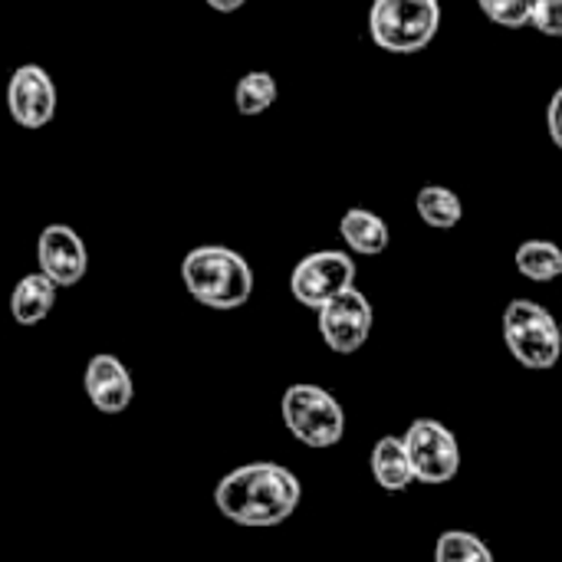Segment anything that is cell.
<instances>
[{
	"instance_id": "cell-12",
	"label": "cell",
	"mask_w": 562,
	"mask_h": 562,
	"mask_svg": "<svg viewBox=\"0 0 562 562\" xmlns=\"http://www.w3.org/2000/svg\"><path fill=\"white\" fill-rule=\"evenodd\" d=\"M372 477L375 484L385 491V494H402L415 484V471H412V458H408V448H405V438H395V435H385L375 441L372 448Z\"/></svg>"
},
{
	"instance_id": "cell-9",
	"label": "cell",
	"mask_w": 562,
	"mask_h": 562,
	"mask_svg": "<svg viewBox=\"0 0 562 562\" xmlns=\"http://www.w3.org/2000/svg\"><path fill=\"white\" fill-rule=\"evenodd\" d=\"M7 109L20 128H46L56 115L53 76L36 63L16 66L7 86Z\"/></svg>"
},
{
	"instance_id": "cell-20",
	"label": "cell",
	"mask_w": 562,
	"mask_h": 562,
	"mask_svg": "<svg viewBox=\"0 0 562 562\" xmlns=\"http://www.w3.org/2000/svg\"><path fill=\"white\" fill-rule=\"evenodd\" d=\"M533 26L543 36L562 40V0H533Z\"/></svg>"
},
{
	"instance_id": "cell-2",
	"label": "cell",
	"mask_w": 562,
	"mask_h": 562,
	"mask_svg": "<svg viewBox=\"0 0 562 562\" xmlns=\"http://www.w3.org/2000/svg\"><path fill=\"white\" fill-rule=\"evenodd\" d=\"M181 283L207 310H237L254 293V270L237 250L204 244L184 254Z\"/></svg>"
},
{
	"instance_id": "cell-13",
	"label": "cell",
	"mask_w": 562,
	"mask_h": 562,
	"mask_svg": "<svg viewBox=\"0 0 562 562\" xmlns=\"http://www.w3.org/2000/svg\"><path fill=\"white\" fill-rule=\"evenodd\" d=\"M56 283L46 273H26L10 293V313L20 326L43 323L56 306Z\"/></svg>"
},
{
	"instance_id": "cell-4",
	"label": "cell",
	"mask_w": 562,
	"mask_h": 562,
	"mask_svg": "<svg viewBox=\"0 0 562 562\" xmlns=\"http://www.w3.org/2000/svg\"><path fill=\"white\" fill-rule=\"evenodd\" d=\"M504 342L510 356L533 372L553 369L562 356V329L557 316L533 300H514L504 310Z\"/></svg>"
},
{
	"instance_id": "cell-19",
	"label": "cell",
	"mask_w": 562,
	"mask_h": 562,
	"mask_svg": "<svg viewBox=\"0 0 562 562\" xmlns=\"http://www.w3.org/2000/svg\"><path fill=\"white\" fill-rule=\"evenodd\" d=\"M484 16L504 30L533 26V0H477Z\"/></svg>"
},
{
	"instance_id": "cell-8",
	"label": "cell",
	"mask_w": 562,
	"mask_h": 562,
	"mask_svg": "<svg viewBox=\"0 0 562 562\" xmlns=\"http://www.w3.org/2000/svg\"><path fill=\"white\" fill-rule=\"evenodd\" d=\"M316 319H319L323 342L333 352H339V356H352V352H359L369 342V333H372V323H375V310L366 300V293H359L352 286V290L339 293L333 303H326L316 313Z\"/></svg>"
},
{
	"instance_id": "cell-22",
	"label": "cell",
	"mask_w": 562,
	"mask_h": 562,
	"mask_svg": "<svg viewBox=\"0 0 562 562\" xmlns=\"http://www.w3.org/2000/svg\"><path fill=\"white\" fill-rule=\"evenodd\" d=\"M211 10H217V13H237L247 0H204Z\"/></svg>"
},
{
	"instance_id": "cell-1",
	"label": "cell",
	"mask_w": 562,
	"mask_h": 562,
	"mask_svg": "<svg viewBox=\"0 0 562 562\" xmlns=\"http://www.w3.org/2000/svg\"><path fill=\"white\" fill-rule=\"evenodd\" d=\"M303 501L300 477L273 461H254L221 477L214 491L217 510L237 527H280Z\"/></svg>"
},
{
	"instance_id": "cell-21",
	"label": "cell",
	"mask_w": 562,
	"mask_h": 562,
	"mask_svg": "<svg viewBox=\"0 0 562 562\" xmlns=\"http://www.w3.org/2000/svg\"><path fill=\"white\" fill-rule=\"evenodd\" d=\"M547 132H550L553 145L562 151V86L553 92V99L547 105Z\"/></svg>"
},
{
	"instance_id": "cell-7",
	"label": "cell",
	"mask_w": 562,
	"mask_h": 562,
	"mask_svg": "<svg viewBox=\"0 0 562 562\" xmlns=\"http://www.w3.org/2000/svg\"><path fill=\"white\" fill-rule=\"evenodd\" d=\"M402 438H405V448L412 458L415 481L438 487V484H448L458 477L461 445H458L454 431H448V425H441L435 418H418L408 425V431Z\"/></svg>"
},
{
	"instance_id": "cell-15",
	"label": "cell",
	"mask_w": 562,
	"mask_h": 562,
	"mask_svg": "<svg viewBox=\"0 0 562 562\" xmlns=\"http://www.w3.org/2000/svg\"><path fill=\"white\" fill-rule=\"evenodd\" d=\"M520 277L533 283H553L562 277V247L553 240H524L514 254Z\"/></svg>"
},
{
	"instance_id": "cell-11",
	"label": "cell",
	"mask_w": 562,
	"mask_h": 562,
	"mask_svg": "<svg viewBox=\"0 0 562 562\" xmlns=\"http://www.w3.org/2000/svg\"><path fill=\"white\" fill-rule=\"evenodd\" d=\"M86 395H89L95 412L122 415L135 398V382H132L128 369L115 356L99 352L86 366Z\"/></svg>"
},
{
	"instance_id": "cell-16",
	"label": "cell",
	"mask_w": 562,
	"mask_h": 562,
	"mask_svg": "<svg viewBox=\"0 0 562 562\" xmlns=\"http://www.w3.org/2000/svg\"><path fill=\"white\" fill-rule=\"evenodd\" d=\"M415 207H418V217L435 231H451L464 217L461 198L445 184H425L415 198Z\"/></svg>"
},
{
	"instance_id": "cell-5",
	"label": "cell",
	"mask_w": 562,
	"mask_h": 562,
	"mask_svg": "<svg viewBox=\"0 0 562 562\" xmlns=\"http://www.w3.org/2000/svg\"><path fill=\"white\" fill-rule=\"evenodd\" d=\"M280 415L286 431L306 448H336L346 435L342 405L319 385H290L280 402Z\"/></svg>"
},
{
	"instance_id": "cell-3",
	"label": "cell",
	"mask_w": 562,
	"mask_h": 562,
	"mask_svg": "<svg viewBox=\"0 0 562 562\" xmlns=\"http://www.w3.org/2000/svg\"><path fill=\"white\" fill-rule=\"evenodd\" d=\"M441 30V0H372L369 36L395 56L422 53Z\"/></svg>"
},
{
	"instance_id": "cell-17",
	"label": "cell",
	"mask_w": 562,
	"mask_h": 562,
	"mask_svg": "<svg viewBox=\"0 0 562 562\" xmlns=\"http://www.w3.org/2000/svg\"><path fill=\"white\" fill-rule=\"evenodd\" d=\"M277 95H280L277 79L267 69H254L240 76V82L234 86V105L240 115H263L277 102Z\"/></svg>"
},
{
	"instance_id": "cell-18",
	"label": "cell",
	"mask_w": 562,
	"mask_h": 562,
	"mask_svg": "<svg viewBox=\"0 0 562 562\" xmlns=\"http://www.w3.org/2000/svg\"><path fill=\"white\" fill-rule=\"evenodd\" d=\"M435 562H494V553L468 530H445L435 543Z\"/></svg>"
},
{
	"instance_id": "cell-6",
	"label": "cell",
	"mask_w": 562,
	"mask_h": 562,
	"mask_svg": "<svg viewBox=\"0 0 562 562\" xmlns=\"http://www.w3.org/2000/svg\"><path fill=\"white\" fill-rule=\"evenodd\" d=\"M356 286V260L342 250H316L290 273V293L306 310H323L339 293Z\"/></svg>"
},
{
	"instance_id": "cell-10",
	"label": "cell",
	"mask_w": 562,
	"mask_h": 562,
	"mask_svg": "<svg viewBox=\"0 0 562 562\" xmlns=\"http://www.w3.org/2000/svg\"><path fill=\"white\" fill-rule=\"evenodd\" d=\"M36 263L40 273H46L56 286H76L89 270V254L72 227L49 224L36 240Z\"/></svg>"
},
{
	"instance_id": "cell-14",
	"label": "cell",
	"mask_w": 562,
	"mask_h": 562,
	"mask_svg": "<svg viewBox=\"0 0 562 562\" xmlns=\"http://www.w3.org/2000/svg\"><path fill=\"white\" fill-rule=\"evenodd\" d=\"M339 234H342L346 247L352 254H362V257L385 254L389 250V240H392L389 224L379 214L366 211V207H349L342 214V221H339Z\"/></svg>"
}]
</instances>
